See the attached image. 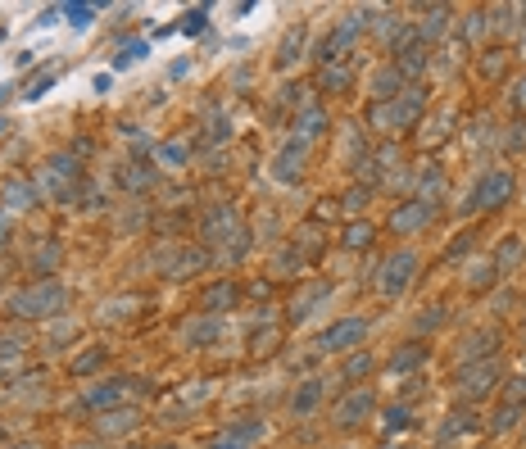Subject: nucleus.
Returning <instances> with one entry per match:
<instances>
[{"label":"nucleus","mask_w":526,"mask_h":449,"mask_svg":"<svg viewBox=\"0 0 526 449\" xmlns=\"http://www.w3.org/2000/svg\"><path fill=\"white\" fill-rule=\"evenodd\" d=\"M181 32H186V36H200V32H205V9H191L186 23H181Z\"/></svg>","instance_id":"obj_17"},{"label":"nucleus","mask_w":526,"mask_h":449,"mask_svg":"<svg viewBox=\"0 0 526 449\" xmlns=\"http://www.w3.org/2000/svg\"><path fill=\"white\" fill-rule=\"evenodd\" d=\"M318 395H322V381H309V386H304L300 395H295V413H313Z\"/></svg>","instance_id":"obj_10"},{"label":"nucleus","mask_w":526,"mask_h":449,"mask_svg":"<svg viewBox=\"0 0 526 449\" xmlns=\"http://www.w3.org/2000/svg\"><path fill=\"white\" fill-rule=\"evenodd\" d=\"M518 417H522V408H504V413L494 417V431H508V427L518 422Z\"/></svg>","instance_id":"obj_24"},{"label":"nucleus","mask_w":526,"mask_h":449,"mask_svg":"<svg viewBox=\"0 0 526 449\" xmlns=\"http://www.w3.org/2000/svg\"><path fill=\"white\" fill-rule=\"evenodd\" d=\"M508 195H513V177L508 173H485L476 181V205L481 209H499Z\"/></svg>","instance_id":"obj_4"},{"label":"nucleus","mask_w":526,"mask_h":449,"mask_svg":"<svg viewBox=\"0 0 526 449\" xmlns=\"http://www.w3.org/2000/svg\"><path fill=\"white\" fill-rule=\"evenodd\" d=\"M427 223H431V205H422V200H408V205H399V209H395V218H390V227H395L399 236L422 232Z\"/></svg>","instance_id":"obj_5"},{"label":"nucleus","mask_w":526,"mask_h":449,"mask_svg":"<svg viewBox=\"0 0 526 449\" xmlns=\"http://www.w3.org/2000/svg\"><path fill=\"white\" fill-rule=\"evenodd\" d=\"M508 399H526V377L518 381V386H508Z\"/></svg>","instance_id":"obj_36"},{"label":"nucleus","mask_w":526,"mask_h":449,"mask_svg":"<svg viewBox=\"0 0 526 449\" xmlns=\"http://www.w3.org/2000/svg\"><path fill=\"white\" fill-rule=\"evenodd\" d=\"M69 18H73L78 27H87L91 18H95V5H69Z\"/></svg>","instance_id":"obj_21"},{"label":"nucleus","mask_w":526,"mask_h":449,"mask_svg":"<svg viewBox=\"0 0 526 449\" xmlns=\"http://www.w3.org/2000/svg\"><path fill=\"white\" fill-rule=\"evenodd\" d=\"M363 200H368V191H363V186H354L349 195H345V209H363Z\"/></svg>","instance_id":"obj_32"},{"label":"nucleus","mask_w":526,"mask_h":449,"mask_svg":"<svg viewBox=\"0 0 526 449\" xmlns=\"http://www.w3.org/2000/svg\"><path fill=\"white\" fill-rule=\"evenodd\" d=\"M485 27H490V23H485V14H481V9H476V14H467V41H476V36H481Z\"/></svg>","instance_id":"obj_22"},{"label":"nucleus","mask_w":526,"mask_h":449,"mask_svg":"<svg viewBox=\"0 0 526 449\" xmlns=\"http://www.w3.org/2000/svg\"><path fill=\"white\" fill-rule=\"evenodd\" d=\"M413 272H417V254H413V250L390 254L386 268H381V291H386V295H399L408 282H413Z\"/></svg>","instance_id":"obj_2"},{"label":"nucleus","mask_w":526,"mask_h":449,"mask_svg":"<svg viewBox=\"0 0 526 449\" xmlns=\"http://www.w3.org/2000/svg\"><path fill=\"white\" fill-rule=\"evenodd\" d=\"M494 277H499V272H494V263L481 259V263H472V272H467V286H472V291H490Z\"/></svg>","instance_id":"obj_8"},{"label":"nucleus","mask_w":526,"mask_h":449,"mask_svg":"<svg viewBox=\"0 0 526 449\" xmlns=\"http://www.w3.org/2000/svg\"><path fill=\"white\" fill-rule=\"evenodd\" d=\"M322 132V113L313 109V113H304V137H318Z\"/></svg>","instance_id":"obj_26"},{"label":"nucleus","mask_w":526,"mask_h":449,"mask_svg":"<svg viewBox=\"0 0 526 449\" xmlns=\"http://www.w3.org/2000/svg\"><path fill=\"white\" fill-rule=\"evenodd\" d=\"M513 109H518V113H526V78L518 82V91H513Z\"/></svg>","instance_id":"obj_33"},{"label":"nucleus","mask_w":526,"mask_h":449,"mask_svg":"<svg viewBox=\"0 0 526 449\" xmlns=\"http://www.w3.org/2000/svg\"><path fill=\"white\" fill-rule=\"evenodd\" d=\"M417 359H422V350H399V354H395V368H408V363H417Z\"/></svg>","instance_id":"obj_31"},{"label":"nucleus","mask_w":526,"mask_h":449,"mask_svg":"<svg viewBox=\"0 0 526 449\" xmlns=\"http://www.w3.org/2000/svg\"><path fill=\"white\" fill-rule=\"evenodd\" d=\"M445 27H449V9H445V14L436 9V14H431V23H427V36H440Z\"/></svg>","instance_id":"obj_25"},{"label":"nucleus","mask_w":526,"mask_h":449,"mask_svg":"<svg viewBox=\"0 0 526 449\" xmlns=\"http://www.w3.org/2000/svg\"><path fill=\"white\" fill-rule=\"evenodd\" d=\"M440 186H445V177H440V168H427V173H422V195H417V200H422V205H431V195H436Z\"/></svg>","instance_id":"obj_14"},{"label":"nucleus","mask_w":526,"mask_h":449,"mask_svg":"<svg viewBox=\"0 0 526 449\" xmlns=\"http://www.w3.org/2000/svg\"><path fill=\"white\" fill-rule=\"evenodd\" d=\"M372 241V223H349L345 227V245L349 250H359V245H368Z\"/></svg>","instance_id":"obj_11"},{"label":"nucleus","mask_w":526,"mask_h":449,"mask_svg":"<svg viewBox=\"0 0 526 449\" xmlns=\"http://www.w3.org/2000/svg\"><path fill=\"white\" fill-rule=\"evenodd\" d=\"M363 413H372V395H354V399H345L336 417H340V422H345V427H354V422H359Z\"/></svg>","instance_id":"obj_7"},{"label":"nucleus","mask_w":526,"mask_h":449,"mask_svg":"<svg viewBox=\"0 0 526 449\" xmlns=\"http://www.w3.org/2000/svg\"><path fill=\"white\" fill-rule=\"evenodd\" d=\"M214 322H195V327H186V340H209V336H214Z\"/></svg>","instance_id":"obj_23"},{"label":"nucleus","mask_w":526,"mask_h":449,"mask_svg":"<svg viewBox=\"0 0 526 449\" xmlns=\"http://www.w3.org/2000/svg\"><path fill=\"white\" fill-rule=\"evenodd\" d=\"M504 64H508V50H490V60H485V78H499Z\"/></svg>","instance_id":"obj_18"},{"label":"nucleus","mask_w":526,"mask_h":449,"mask_svg":"<svg viewBox=\"0 0 526 449\" xmlns=\"http://www.w3.org/2000/svg\"><path fill=\"white\" fill-rule=\"evenodd\" d=\"M50 87H55V78H36V82H32V91H27V95H32V100H36V95H46Z\"/></svg>","instance_id":"obj_34"},{"label":"nucleus","mask_w":526,"mask_h":449,"mask_svg":"<svg viewBox=\"0 0 526 449\" xmlns=\"http://www.w3.org/2000/svg\"><path fill=\"white\" fill-rule=\"evenodd\" d=\"M395 87H399V73H395V69H386V73H377V78H372V95H377V100H390Z\"/></svg>","instance_id":"obj_9"},{"label":"nucleus","mask_w":526,"mask_h":449,"mask_svg":"<svg viewBox=\"0 0 526 449\" xmlns=\"http://www.w3.org/2000/svg\"><path fill=\"white\" fill-rule=\"evenodd\" d=\"M368 368H372V359H368V354H359V359H354L349 368H345V377H363Z\"/></svg>","instance_id":"obj_28"},{"label":"nucleus","mask_w":526,"mask_h":449,"mask_svg":"<svg viewBox=\"0 0 526 449\" xmlns=\"http://www.w3.org/2000/svg\"><path fill=\"white\" fill-rule=\"evenodd\" d=\"M60 304H64V286L50 282V286H32V291L14 295V300H9V309H14V313H27V318H41V313H55Z\"/></svg>","instance_id":"obj_1"},{"label":"nucleus","mask_w":526,"mask_h":449,"mask_svg":"<svg viewBox=\"0 0 526 449\" xmlns=\"http://www.w3.org/2000/svg\"><path fill=\"white\" fill-rule=\"evenodd\" d=\"M0 127H5V123H0Z\"/></svg>","instance_id":"obj_38"},{"label":"nucleus","mask_w":526,"mask_h":449,"mask_svg":"<svg viewBox=\"0 0 526 449\" xmlns=\"http://www.w3.org/2000/svg\"><path fill=\"white\" fill-rule=\"evenodd\" d=\"M327 87H349V73L345 69H327Z\"/></svg>","instance_id":"obj_29"},{"label":"nucleus","mask_w":526,"mask_h":449,"mask_svg":"<svg viewBox=\"0 0 526 449\" xmlns=\"http://www.w3.org/2000/svg\"><path fill=\"white\" fill-rule=\"evenodd\" d=\"M236 300V291H232V286H214V291H209V309H218V304H232Z\"/></svg>","instance_id":"obj_19"},{"label":"nucleus","mask_w":526,"mask_h":449,"mask_svg":"<svg viewBox=\"0 0 526 449\" xmlns=\"http://www.w3.org/2000/svg\"><path fill=\"white\" fill-rule=\"evenodd\" d=\"M95 363H100V354H87V359H78V372H91Z\"/></svg>","instance_id":"obj_35"},{"label":"nucleus","mask_w":526,"mask_h":449,"mask_svg":"<svg viewBox=\"0 0 526 449\" xmlns=\"http://www.w3.org/2000/svg\"><path fill=\"white\" fill-rule=\"evenodd\" d=\"M513 263H522V241H518V236H508V241L499 245V259H494V272H499V277H508V272H513Z\"/></svg>","instance_id":"obj_6"},{"label":"nucleus","mask_w":526,"mask_h":449,"mask_svg":"<svg viewBox=\"0 0 526 449\" xmlns=\"http://www.w3.org/2000/svg\"><path fill=\"white\" fill-rule=\"evenodd\" d=\"M118 395H123V386H104V390L91 395V404H109V399H118Z\"/></svg>","instance_id":"obj_27"},{"label":"nucleus","mask_w":526,"mask_h":449,"mask_svg":"<svg viewBox=\"0 0 526 449\" xmlns=\"http://www.w3.org/2000/svg\"><path fill=\"white\" fill-rule=\"evenodd\" d=\"M395 73H422V50H404V60H399Z\"/></svg>","instance_id":"obj_20"},{"label":"nucleus","mask_w":526,"mask_h":449,"mask_svg":"<svg viewBox=\"0 0 526 449\" xmlns=\"http://www.w3.org/2000/svg\"><path fill=\"white\" fill-rule=\"evenodd\" d=\"M363 336H368V322L363 318H345V322H336V327L322 336V350H331V354H336V350H354Z\"/></svg>","instance_id":"obj_3"},{"label":"nucleus","mask_w":526,"mask_h":449,"mask_svg":"<svg viewBox=\"0 0 526 449\" xmlns=\"http://www.w3.org/2000/svg\"><path fill=\"white\" fill-rule=\"evenodd\" d=\"M5 205L9 209H27L32 205V191H27L23 181H14V186H5Z\"/></svg>","instance_id":"obj_12"},{"label":"nucleus","mask_w":526,"mask_h":449,"mask_svg":"<svg viewBox=\"0 0 526 449\" xmlns=\"http://www.w3.org/2000/svg\"><path fill=\"white\" fill-rule=\"evenodd\" d=\"M5 236H9V223H5V218H0V241H5Z\"/></svg>","instance_id":"obj_37"},{"label":"nucleus","mask_w":526,"mask_h":449,"mask_svg":"<svg viewBox=\"0 0 526 449\" xmlns=\"http://www.w3.org/2000/svg\"><path fill=\"white\" fill-rule=\"evenodd\" d=\"M159 159H164L168 168H181L186 164V146H181V141H168V146H159Z\"/></svg>","instance_id":"obj_13"},{"label":"nucleus","mask_w":526,"mask_h":449,"mask_svg":"<svg viewBox=\"0 0 526 449\" xmlns=\"http://www.w3.org/2000/svg\"><path fill=\"white\" fill-rule=\"evenodd\" d=\"M304 41V27H291V32H286V41H282V55H277V60L282 64H291L295 60V46Z\"/></svg>","instance_id":"obj_16"},{"label":"nucleus","mask_w":526,"mask_h":449,"mask_svg":"<svg viewBox=\"0 0 526 449\" xmlns=\"http://www.w3.org/2000/svg\"><path fill=\"white\" fill-rule=\"evenodd\" d=\"M141 55H146V41H127L118 55H113V69H127V64H132V60H141Z\"/></svg>","instance_id":"obj_15"},{"label":"nucleus","mask_w":526,"mask_h":449,"mask_svg":"<svg viewBox=\"0 0 526 449\" xmlns=\"http://www.w3.org/2000/svg\"><path fill=\"white\" fill-rule=\"evenodd\" d=\"M123 181H127V186H146L150 173H146V168H127V177H123Z\"/></svg>","instance_id":"obj_30"}]
</instances>
